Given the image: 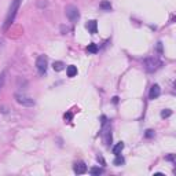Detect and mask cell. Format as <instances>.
I'll use <instances>...</instances> for the list:
<instances>
[{
	"mask_svg": "<svg viewBox=\"0 0 176 176\" xmlns=\"http://www.w3.org/2000/svg\"><path fill=\"white\" fill-rule=\"evenodd\" d=\"M143 66H145L146 72L154 73L162 66V61L160 59L158 56H149V58H146L143 61Z\"/></svg>",
	"mask_w": 176,
	"mask_h": 176,
	"instance_id": "cell-1",
	"label": "cell"
},
{
	"mask_svg": "<svg viewBox=\"0 0 176 176\" xmlns=\"http://www.w3.org/2000/svg\"><path fill=\"white\" fill-rule=\"evenodd\" d=\"M20 2H21V0H12L11 6H10V10H8L7 17H6L4 25H3V29H7L12 22H14V18H15V15H17L18 7H20Z\"/></svg>",
	"mask_w": 176,
	"mask_h": 176,
	"instance_id": "cell-2",
	"label": "cell"
},
{
	"mask_svg": "<svg viewBox=\"0 0 176 176\" xmlns=\"http://www.w3.org/2000/svg\"><path fill=\"white\" fill-rule=\"evenodd\" d=\"M15 101L20 105H22V106H26V107H32L36 105L33 98L28 97V95H25V94H15Z\"/></svg>",
	"mask_w": 176,
	"mask_h": 176,
	"instance_id": "cell-3",
	"label": "cell"
},
{
	"mask_svg": "<svg viewBox=\"0 0 176 176\" xmlns=\"http://www.w3.org/2000/svg\"><path fill=\"white\" fill-rule=\"evenodd\" d=\"M47 66H48V59H47V56L46 55H40L39 58L36 59V69L41 76L47 73Z\"/></svg>",
	"mask_w": 176,
	"mask_h": 176,
	"instance_id": "cell-4",
	"label": "cell"
},
{
	"mask_svg": "<svg viewBox=\"0 0 176 176\" xmlns=\"http://www.w3.org/2000/svg\"><path fill=\"white\" fill-rule=\"evenodd\" d=\"M66 11V17L69 18V21L72 22H77L79 18H80V12H79V8L74 7V6H68L65 8Z\"/></svg>",
	"mask_w": 176,
	"mask_h": 176,
	"instance_id": "cell-5",
	"label": "cell"
},
{
	"mask_svg": "<svg viewBox=\"0 0 176 176\" xmlns=\"http://www.w3.org/2000/svg\"><path fill=\"white\" fill-rule=\"evenodd\" d=\"M102 138H103V142L106 146H110L111 143V129H110V125L106 123L102 125Z\"/></svg>",
	"mask_w": 176,
	"mask_h": 176,
	"instance_id": "cell-6",
	"label": "cell"
},
{
	"mask_svg": "<svg viewBox=\"0 0 176 176\" xmlns=\"http://www.w3.org/2000/svg\"><path fill=\"white\" fill-rule=\"evenodd\" d=\"M161 95V88H160L158 84H154L151 85V88H150V92H149V98L150 99H157Z\"/></svg>",
	"mask_w": 176,
	"mask_h": 176,
	"instance_id": "cell-7",
	"label": "cell"
},
{
	"mask_svg": "<svg viewBox=\"0 0 176 176\" xmlns=\"http://www.w3.org/2000/svg\"><path fill=\"white\" fill-rule=\"evenodd\" d=\"M74 172L77 175H83V174H85L87 172V165L84 164V162H77V164H74Z\"/></svg>",
	"mask_w": 176,
	"mask_h": 176,
	"instance_id": "cell-8",
	"label": "cell"
},
{
	"mask_svg": "<svg viewBox=\"0 0 176 176\" xmlns=\"http://www.w3.org/2000/svg\"><path fill=\"white\" fill-rule=\"evenodd\" d=\"M97 26H98V22L95 21V20L88 21V22H87V25H85V28L88 29V32H89V33H92V34L97 33Z\"/></svg>",
	"mask_w": 176,
	"mask_h": 176,
	"instance_id": "cell-9",
	"label": "cell"
},
{
	"mask_svg": "<svg viewBox=\"0 0 176 176\" xmlns=\"http://www.w3.org/2000/svg\"><path fill=\"white\" fill-rule=\"evenodd\" d=\"M66 73H68V77H74L77 76V68L74 65H70L66 68Z\"/></svg>",
	"mask_w": 176,
	"mask_h": 176,
	"instance_id": "cell-10",
	"label": "cell"
},
{
	"mask_svg": "<svg viewBox=\"0 0 176 176\" xmlns=\"http://www.w3.org/2000/svg\"><path fill=\"white\" fill-rule=\"evenodd\" d=\"M52 68H54V70H55V72H61V70L65 69V63L61 62V61H56V62L52 63Z\"/></svg>",
	"mask_w": 176,
	"mask_h": 176,
	"instance_id": "cell-11",
	"label": "cell"
},
{
	"mask_svg": "<svg viewBox=\"0 0 176 176\" xmlns=\"http://www.w3.org/2000/svg\"><path fill=\"white\" fill-rule=\"evenodd\" d=\"M123 149H124V143H123V142L117 143V145L113 147V154H114V156L121 154V151H123Z\"/></svg>",
	"mask_w": 176,
	"mask_h": 176,
	"instance_id": "cell-12",
	"label": "cell"
},
{
	"mask_svg": "<svg viewBox=\"0 0 176 176\" xmlns=\"http://www.w3.org/2000/svg\"><path fill=\"white\" fill-rule=\"evenodd\" d=\"M89 174H91L92 176H99L103 174V169L99 168V166H94V168H91V171H89Z\"/></svg>",
	"mask_w": 176,
	"mask_h": 176,
	"instance_id": "cell-13",
	"label": "cell"
},
{
	"mask_svg": "<svg viewBox=\"0 0 176 176\" xmlns=\"http://www.w3.org/2000/svg\"><path fill=\"white\" fill-rule=\"evenodd\" d=\"M99 7H101L102 10H105V11H110V10H111V4H110V2H102Z\"/></svg>",
	"mask_w": 176,
	"mask_h": 176,
	"instance_id": "cell-14",
	"label": "cell"
},
{
	"mask_svg": "<svg viewBox=\"0 0 176 176\" xmlns=\"http://www.w3.org/2000/svg\"><path fill=\"white\" fill-rule=\"evenodd\" d=\"M87 51L88 52H91V54H95V52H98V46L97 44H88V47H87Z\"/></svg>",
	"mask_w": 176,
	"mask_h": 176,
	"instance_id": "cell-15",
	"label": "cell"
},
{
	"mask_svg": "<svg viewBox=\"0 0 176 176\" xmlns=\"http://www.w3.org/2000/svg\"><path fill=\"white\" fill-rule=\"evenodd\" d=\"M113 164H114V165H121V164H124V158L121 157V154H117V156H116V160H114Z\"/></svg>",
	"mask_w": 176,
	"mask_h": 176,
	"instance_id": "cell-16",
	"label": "cell"
},
{
	"mask_svg": "<svg viewBox=\"0 0 176 176\" xmlns=\"http://www.w3.org/2000/svg\"><path fill=\"white\" fill-rule=\"evenodd\" d=\"M171 114H172V110H169V109H165V110H162V111H161V117H162V118H168V117H171Z\"/></svg>",
	"mask_w": 176,
	"mask_h": 176,
	"instance_id": "cell-17",
	"label": "cell"
},
{
	"mask_svg": "<svg viewBox=\"0 0 176 176\" xmlns=\"http://www.w3.org/2000/svg\"><path fill=\"white\" fill-rule=\"evenodd\" d=\"M63 118H65V121H72V118H73V114L70 113V111H68V113H65V116H63Z\"/></svg>",
	"mask_w": 176,
	"mask_h": 176,
	"instance_id": "cell-18",
	"label": "cell"
},
{
	"mask_svg": "<svg viewBox=\"0 0 176 176\" xmlns=\"http://www.w3.org/2000/svg\"><path fill=\"white\" fill-rule=\"evenodd\" d=\"M145 136L146 138H153V136H154V131H153V129H147L146 133H145Z\"/></svg>",
	"mask_w": 176,
	"mask_h": 176,
	"instance_id": "cell-19",
	"label": "cell"
},
{
	"mask_svg": "<svg viewBox=\"0 0 176 176\" xmlns=\"http://www.w3.org/2000/svg\"><path fill=\"white\" fill-rule=\"evenodd\" d=\"M4 74L6 73L3 72L2 74H0V89H2V87H3V84H4Z\"/></svg>",
	"mask_w": 176,
	"mask_h": 176,
	"instance_id": "cell-20",
	"label": "cell"
},
{
	"mask_svg": "<svg viewBox=\"0 0 176 176\" xmlns=\"http://www.w3.org/2000/svg\"><path fill=\"white\" fill-rule=\"evenodd\" d=\"M165 160H168V161H175V156L174 154H169L165 157Z\"/></svg>",
	"mask_w": 176,
	"mask_h": 176,
	"instance_id": "cell-21",
	"label": "cell"
},
{
	"mask_svg": "<svg viewBox=\"0 0 176 176\" xmlns=\"http://www.w3.org/2000/svg\"><path fill=\"white\" fill-rule=\"evenodd\" d=\"M98 161H101V164L105 165V160H103V157L102 156H98Z\"/></svg>",
	"mask_w": 176,
	"mask_h": 176,
	"instance_id": "cell-22",
	"label": "cell"
},
{
	"mask_svg": "<svg viewBox=\"0 0 176 176\" xmlns=\"http://www.w3.org/2000/svg\"><path fill=\"white\" fill-rule=\"evenodd\" d=\"M157 50H158L160 52H161V51H162V46H161V43H158V46H157Z\"/></svg>",
	"mask_w": 176,
	"mask_h": 176,
	"instance_id": "cell-23",
	"label": "cell"
},
{
	"mask_svg": "<svg viewBox=\"0 0 176 176\" xmlns=\"http://www.w3.org/2000/svg\"><path fill=\"white\" fill-rule=\"evenodd\" d=\"M113 102H114V103H117V102H118V98L114 97V98H113Z\"/></svg>",
	"mask_w": 176,
	"mask_h": 176,
	"instance_id": "cell-24",
	"label": "cell"
}]
</instances>
